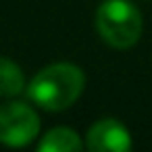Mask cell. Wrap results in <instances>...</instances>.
Segmentation results:
<instances>
[{"label":"cell","instance_id":"6da1fadb","mask_svg":"<svg viewBox=\"0 0 152 152\" xmlns=\"http://www.w3.org/2000/svg\"><path fill=\"white\" fill-rule=\"evenodd\" d=\"M86 86V75L71 63L44 67L29 83L27 96L46 110H65L77 102Z\"/></svg>","mask_w":152,"mask_h":152},{"label":"cell","instance_id":"7a4b0ae2","mask_svg":"<svg viewBox=\"0 0 152 152\" xmlns=\"http://www.w3.org/2000/svg\"><path fill=\"white\" fill-rule=\"evenodd\" d=\"M96 29L106 44L125 50L142 36V15L129 0H104L96 11Z\"/></svg>","mask_w":152,"mask_h":152},{"label":"cell","instance_id":"3957f363","mask_svg":"<svg viewBox=\"0 0 152 152\" xmlns=\"http://www.w3.org/2000/svg\"><path fill=\"white\" fill-rule=\"evenodd\" d=\"M40 133V117L25 102L0 104V142L7 146H25Z\"/></svg>","mask_w":152,"mask_h":152},{"label":"cell","instance_id":"277c9868","mask_svg":"<svg viewBox=\"0 0 152 152\" xmlns=\"http://www.w3.org/2000/svg\"><path fill=\"white\" fill-rule=\"evenodd\" d=\"M88 148L92 152H125L131 148V135L117 119H102L90 127Z\"/></svg>","mask_w":152,"mask_h":152},{"label":"cell","instance_id":"5b68a950","mask_svg":"<svg viewBox=\"0 0 152 152\" xmlns=\"http://www.w3.org/2000/svg\"><path fill=\"white\" fill-rule=\"evenodd\" d=\"M38 150L40 152H77L81 150V140L69 127H54L42 137Z\"/></svg>","mask_w":152,"mask_h":152},{"label":"cell","instance_id":"8992f818","mask_svg":"<svg viewBox=\"0 0 152 152\" xmlns=\"http://www.w3.org/2000/svg\"><path fill=\"white\" fill-rule=\"evenodd\" d=\"M25 88V75L17 63L0 56V96H17Z\"/></svg>","mask_w":152,"mask_h":152}]
</instances>
